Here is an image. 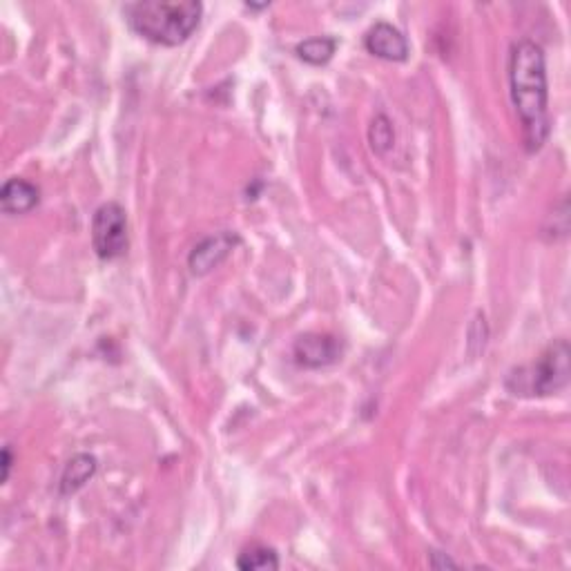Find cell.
I'll list each match as a JSON object with an SVG mask.
<instances>
[{
  "label": "cell",
  "mask_w": 571,
  "mask_h": 571,
  "mask_svg": "<svg viewBox=\"0 0 571 571\" xmlns=\"http://www.w3.org/2000/svg\"><path fill=\"white\" fill-rule=\"evenodd\" d=\"M237 567L241 571H275L279 569L277 551L266 545H250L239 554Z\"/></svg>",
  "instance_id": "10"
},
{
  "label": "cell",
  "mask_w": 571,
  "mask_h": 571,
  "mask_svg": "<svg viewBox=\"0 0 571 571\" xmlns=\"http://www.w3.org/2000/svg\"><path fill=\"white\" fill-rule=\"evenodd\" d=\"M569 342L558 340L545 348L536 362L518 366L507 377V389L522 398H545L569 384Z\"/></svg>",
  "instance_id": "3"
},
{
  "label": "cell",
  "mask_w": 571,
  "mask_h": 571,
  "mask_svg": "<svg viewBox=\"0 0 571 571\" xmlns=\"http://www.w3.org/2000/svg\"><path fill=\"white\" fill-rule=\"evenodd\" d=\"M201 14L199 0H141L125 7L134 32L166 47L186 43L199 27Z\"/></svg>",
  "instance_id": "2"
},
{
  "label": "cell",
  "mask_w": 571,
  "mask_h": 571,
  "mask_svg": "<svg viewBox=\"0 0 571 571\" xmlns=\"http://www.w3.org/2000/svg\"><path fill=\"white\" fill-rule=\"evenodd\" d=\"M237 246H239V235L230 230L206 237L201 244L195 246V250H192L188 257V266L192 270V275L203 277L212 273V270H215Z\"/></svg>",
  "instance_id": "6"
},
{
  "label": "cell",
  "mask_w": 571,
  "mask_h": 571,
  "mask_svg": "<svg viewBox=\"0 0 571 571\" xmlns=\"http://www.w3.org/2000/svg\"><path fill=\"white\" fill-rule=\"evenodd\" d=\"M364 45L373 56L391 63H402L409 58V43L398 27L389 23H375L364 36Z\"/></svg>",
  "instance_id": "7"
},
{
  "label": "cell",
  "mask_w": 571,
  "mask_h": 571,
  "mask_svg": "<svg viewBox=\"0 0 571 571\" xmlns=\"http://www.w3.org/2000/svg\"><path fill=\"white\" fill-rule=\"evenodd\" d=\"M344 355V342L331 333H304L293 344V357L304 369H324L340 362Z\"/></svg>",
  "instance_id": "5"
},
{
  "label": "cell",
  "mask_w": 571,
  "mask_h": 571,
  "mask_svg": "<svg viewBox=\"0 0 571 571\" xmlns=\"http://www.w3.org/2000/svg\"><path fill=\"white\" fill-rule=\"evenodd\" d=\"M92 246L105 261L119 259L128 250V215L116 201H108L94 212Z\"/></svg>",
  "instance_id": "4"
},
{
  "label": "cell",
  "mask_w": 571,
  "mask_h": 571,
  "mask_svg": "<svg viewBox=\"0 0 571 571\" xmlns=\"http://www.w3.org/2000/svg\"><path fill=\"white\" fill-rule=\"evenodd\" d=\"M9 471H12V449H3V482L9 480Z\"/></svg>",
  "instance_id": "14"
},
{
  "label": "cell",
  "mask_w": 571,
  "mask_h": 571,
  "mask_svg": "<svg viewBox=\"0 0 571 571\" xmlns=\"http://www.w3.org/2000/svg\"><path fill=\"white\" fill-rule=\"evenodd\" d=\"M41 201V190L25 179H9L0 190V208L5 215H25Z\"/></svg>",
  "instance_id": "8"
},
{
  "label": "cell",
  "mask_w": 571,
  "mask_h": 571,
  "mask_svg": "<svg viewBox=\"0 0 571 571\" xmlns=\"http://www.w3.org/2000/svg\"><path fill=\"white\" fill-rule=\"evenodd\" d=\"M335 50H337L335 38L319 36V38H308V41L299 43L295 52L308 65H326L333 58Z\"/></svg>",
  "instance_id": "11"
},
{
  "label": "cell",
  "mask_w": 571,
  "mask_h": 571,
  "mask_svg": "<svg viewBox=\"0 0 571 571\" xmlns=\"http://www.w3.org/2000/svg\"><path fill=\"white\" fill-rule=\"evenodd\" d=\"M511 101L522 125L527 152H538L549 137V92L543 47L534 41H518L509 56Z\"/></svg>",
  "instance_id": "1"
},
{
  "label": "cell",
  "mask_w": 571,
  "mask_h": 571,
  "mask_svg": "<svg viewBox=\"0 0 571 571\" xmlns=\"http://www.w3.org/2000/svg\"><path fill=\"white\" fill-rule=\"evenodd\" d=\"M96 467H99V462H96V458L90 456V453H79V456H74L65 464L61 482H58L61 496H72V493L81 491L96 473Z\"/></svg>",
  "instance_id": "9"
},
{
  "label": "cell",
  "mask_w": 571,
  "mask_h": 571,
  "mask_svg": "<svg viewBox=\"0 0 571 571\" xmlns=\"http://www.w3.org/2000/svg\"><path fill=\"white\" fill-rule=\"evenodd\" d=\"M429 565L435 569H447V567H458L456 560H451L447 554H440V551H433L429 554Z\"/></svg>",
  "instance_id": "13"
},
{
  "label": "cell",
  "mask_w": 571,
  "mask_h": 571,
  "mask_svg": "<svg viewBox=\"0 0 571 571\" xmlns=\"http://www.w3.org/2000/svg\"><path fill=\"white\" fill-rule=\"evenodd\" d=\"M369 141H371V148L377 154H386L393 148L395 130H393V123L389 121V116H384V114L375 116L369 128Z\"/></svg>",
  "instance_id": "12"
}]
</instances>
